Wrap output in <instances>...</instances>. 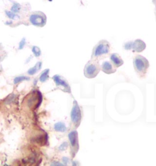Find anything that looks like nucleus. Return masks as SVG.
<instances>
[{"label": "nucleus", "mask_w": 156, "mask_h": 166, "mask_svg": "<svg viewBox=\"0 0 156 166\" xmlns=\"http://www.w3.org/2000/svg\"><path fill=\"white\" fill-rule=\"evenodd\" d=\"M110 52V44L106 40H101L95 46L93 49L92 59L97 60L99 57L107 55Z\"/></svg>", "instance_id": "f257e3e1"}, {"label": "nucleus", "mask_w": 156, "mask_h": 166, "mask_svg": "<svg viewBox=\"0 0 156 166\" xmlns=\"http://www.w3.org/2000/svg\"><path fill=\"white\" fill-rule=\"evenodd\" d=\"M134 67L136 71L140 76L145 75L149 68V63L144 57L138 55L134 59Z\"/></svg>", "instance_id": "f03ea898"}, {"label": "nucleus", "mask_w": 156, "mask_h": 166, "mask_svg": "<svg viewBox=\"0 0 156 166\" xmlns=\"http://www.w3.org/2000/svg\"><path fill=\"white\" fill-rule=\"evenodd\" d=\"M101 70L100 66L97 60L92 59L86 64L84 68V76L88 78H93L98 74Z\"/></svg>", "instance_id": "7ed1b4c3"}, {"label": "nucleus", "mask_w": 156, "mask_h": 166, "mask_svg": "<svg viewBox=\"0 0 156 166\" xmlns=\"http://www.w3.org/2000/svg\"><path fill=\"white\" fill-rule=\"evenodd\" d=\"M42 102V95L40 91H34L28 95L26 98V103L27 106L32 110L39 107Z\"/></svg>", "instance_id": "20e7f679"}, {"label": "nucleus", "mask_w": 156, "mask_h": 166, "mask_svg": "<svg viewBox=\"0 0 156 166\" xmlns=\"http://www.w3.org/2000/svg\"><path fill=\"white\" fill-rule=\"evenodd\" d=\"M71 119L75 128L79 126L82 120V111L77 101L75 100L71 112Z\"/></svg>", "instance_id": "39448f33"}, {"label": "nucleus", "mask_w": 156, "mask_h": 166, "mask_svg": "<svg viewBox=\"0 0 156 166\" xmlns=\"http://www.w3.org/2000/svg\"><path fill=\"white\" fill-rule=\"evenodd\" d=\"M29 22L33 26L37 27H43L46 22V17L43 13L41 12H36L29 16Z\"/></svg>", "instance_id": "423d86ee"}, {"label": "nucleus", "mask_w": 156, "mask_h": 166, "mask_svg": "<svg viewBox=\"0 0 156 166\" xmlns=\"http://www.w3.org/2000/svg\"><path fill=\"white\" fill-rule=\"evenodd\" d=\"M68 138L70 142L71 155L74 158L77 152L79 150V141H78L77 132L76 130H73L68 134Z\"/></svg>", "instance_id": "0eeeda50"}, {"label": "nucleus", "mask_w": 156, "mask_h": 166, "mask_svg": "<svg viewBox=\"0 0 156 166\" xmlns=\"http://www.w3.org/2000/svg\"><path fill=\"white\" fill-rule=\"evenodd\" d=\"M124 48L126 50L132 49L134 52H140L145 50L146 48V44L144 42L138 39L134 42H128L126 43Z\"/></svg>", "instance_id": "6e6552de"}, {"label": "nucleus", "mask_w": 156, "mask_h": 166, "mask_svg": "<svg viewBox=\"0 0 156 166\" xmlns=\"http://www.w3.org/2000/svg\"><path fill=\"white\" fill-rule=\"evenodd\" d=\"M53 79L57 86L61 89L62 91H63L64 92L68 93H71L70 86L69 85L68 82L65 78H63V77L59 75H56L53 76Z\"/></svg>", "instance_id": "1a4fd4ad"}, {"label": "nucleus", "mask_w": 156, "mask_h": 166, "mask_svg": "<svg viewBox=\"0 0 156 166\" xmlns=\"http://www.w3.org/2000/svg\"><path fill=\"white\" fill-rule=\"evenodd\" d=\"M102 71L107 74H111L116 72V68L114 67V65L110 62L106 61L104 62L101 65Z\"/></svg>", "instance_id": "9d476101"}, {"label": "nucleus", "mask_w": 156, "mask_h": 166, "mask_svg": "<svg viewBox=\"0 0 156 166\" xmlns=\"http://www.w3.org/2000/svg\"><path fill=\"white\" fill-rule=\"evenodd\" d=\"M110 60L114 65V67L116 68H118L121 66H122L124 63L123 60L121 58V57L116 53L112 54L110 55Z\"/></svg>", "instance_id": "9b49d317"}, {"label": "nucleus", "mask_w": 156, "mask_h": 166, "mask_svg": "<svg viewBox=\"0 0 156 166\" xmlns=\"http://www.w3.org/2000/svg\"><path fill=\"white\" fill-rule=\"evenodd\" d=\"M34 142H36L38 145L44 146L48 141V135L46 133H43L40 134H38L32 139Z\"/></svg>", "instance_id": "f8f14e48"}, {"label": "nucleus", "mask_w": 156, "mask_h": 166, "mask_svg": "<svg viewBox=\"0 0 156 166\" xmlns=\"http://www.w3.org/2000/svg\"><path fill=\"white\" fill-rule=\"evenodd\" d=\"M42 62H38L36 63V65L34 66V67L31 68V69H29L28 71V73L29 74V75H31V76H32L34 75V74H36L40 69H41L42 68Z\"/></svg>", "instance_id": "ddd939ff"}, {"label": "nucleus", "mask_w": 156, "mask_h": 166, "mask_svg": "<svg viewBox=\"0 0 156 166\" xmlns=\"http://www.w3.org/2000/svg\"><path fill=\"white\" fill-rule=\"evenodd\" d=\"M54 128L56 131L59 132H66V130H67V127L65 125V124L63 123V122H57L56 124H55Z\"/></svg>", "instance_id": "4468645a"}, {"label": "nucleus", "mask_w": 156, "mask_h": 166, "mask_svg": "<svg viewBox=\"0 0 156 166\" xmlns=\"http://www.w3.org/2000/svg\"><path fill=\"white\" fill-rule=\"evenodd\" d=\"M49 72H50V69H46L45 71H43L42 73V74L39 78V80L41 82H46L49 78Z\"/></svg>", "instance_id": "2eb2a0df"}, {"label": "nucleus", "mask_w": 156, "mask_h": 166, "mask_svg": "<svg viewBox=\"0 0 156 166\" xmlns=\"http://www.w3.org/2000/svg\"><path fill=\"white\" fill-rule=\"evenodd\" d=\"M5 14L9 18L12 20H17L20 18V17L18 15H17V14H15V13L14 12H12V11H6Z\"/></svg>", "instance_id": "dca6fc26"}, {"label": "nucleus", "mask_w": 156, "mask_h": 166, "mask_svg": "<svg viewBox=\"0 0 156 166\" xmlns=\"http://www.w3.org/2000/svg\"><path fill=\"white\" fill-rule=\"evenodd\" d=\"M37 162L36 158L35 156H30L29 158H28L26 159H24L23 160V164L26 165H33L35 164Z\"/></svg>", "instance_id": "f3484780"}, {"label": "nucleus", "mask_w": 156, "mask_h": 166, "mask_svg": "<svg viewBox=\"0 0 156 166\" xmlns=\"http://www.w3.org/2000/svg\"><path fill=\"white\" fill-rule=\"evenodd\" d=\"M21 8V5L19 3H14V4H13L12 6L11 7V11L15 13V14H18V13H19L20 12Z\"/></svg>", "instance_id": "a211bd4d"}, {"label": "nucleus", "mask_w": 156, "mask_h": 166, "mask_svg": "<svg viewBox=\"0 0 156 166\" xmlns=\"http://www.w3.org/2000/svg\"><path fill=\"white\" fill-rule=\"evenodd\" d=\"M30 78L26 76H20V77H17L14 78V84H17L20 82H23L24 80H29Z\"/></svg>", "instance_id": "6ab92c4d"}, {"label": "nucleus", "mask_w": 156, "mask_h": 166, "mask_svg": "<svg viewBox=\"0 0 156 166\" xmlns=\"http://www.w3.org/2000/svg\"><path fill=\"white\" fill-rule=\"evenodd\" d=\"M32 51L36 57H39L41 55V51L40 48L37 46H33L32 48Z\"/></svg>", "instance_id": "aec40b11"}, {"label": "nucleus", "mask_w": 156, "mask_h": 166, "mask_svg": "<svg viewBox=\"0 0 156 166\" xmlns=\"http://www.w3.org/2000/svg\"><path fill=\"white\" fill-rule=\"evenodd\" d=\"M15 97H16V96L15 94H11L6 99V100H5L6 103H11L12 102H14V100L15 99Z\"/></svg>", "instance_id": "412c9836"}, {"label": "nucleus", "mask_w": 156, "mask_h": 166, "mask_svg": "<svg viewBox=\"0 0 156 166\" xmlns=\"http://www.w3.org/2000/svg\"><path fill=\"white\" fill-rule=\"evenodd\" d=\"M26 45V40L25 38H23L22 40H21L19 43V49H23V47H24Z\"/></svg>", "instance_id": "4be33fe9"}, {"label": "nucleus", "mask_w": 156, "mask_h": 166, "mask_svg": "<svg viewBox=\"0 0 156 166\" xmlns=\"http://www.w3.org/2000/svg\"><path fill=\"white\" fill-rule=\"evenodd\" d=\"M67 146H68V145H67V142H64L63 144H62V145L59 147V149L60 150H64L65 149V148H67Z\"/></svg>", "instance_id": "5701e85b"}, {"label": "nucleus", "mask_w": 156, "mask_h": 166, "mask_svg": "<svg viewBox=\"0 0 156 166\" xmlns=\"http://www.w3.org/2000/svg\"><path fill=\"white\" fill-rule=\"evenodd\" d=\"M51 165H62L63 164L59 163V162H53V163L51 164Z\"/></svg>", "instance_id": "b1692460"}, {"label": "nucleus", "mask_w": 156, "mask_h": 166, "mask_svg": "<svg viewBox=\"0 0 156 166\" xmlns=\"http://www.w3.org/2000/svg\"><path fill=\"white\" fill-rule=\"evenodd\" d=\"M6 24H7V25L11 24H12V21H7V22H6Z\"/></svg>", "instance_id": "393cba45"}]
</instances>
